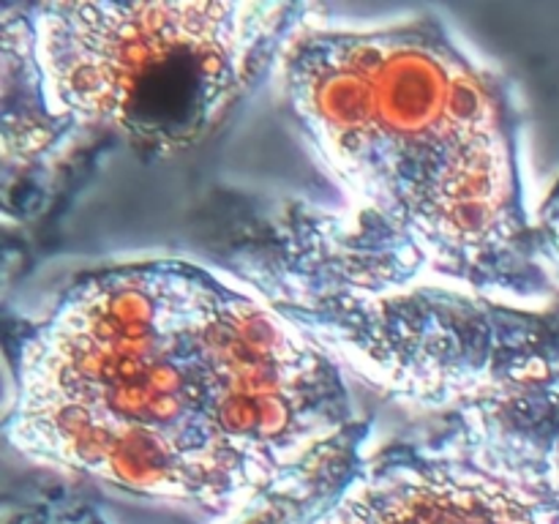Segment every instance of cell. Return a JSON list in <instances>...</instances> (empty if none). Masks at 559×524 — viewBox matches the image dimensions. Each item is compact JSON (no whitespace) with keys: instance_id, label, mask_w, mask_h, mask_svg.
I'll use <instances>...</instances> for the list:
<instances>
[{"instance_id":"cell-1","label":"cell","mask_w":559,"mask_h":524,"mask_svg":"<svg viewBox=\"0 0 559 524\" xmlns=\"http://www.w3.org/2000/svg\"><path fill=\"white\" fill-rule=\"evenodd\" d=\"M11 366V445L134 495L213 513L331 502L360 467L331 358L189 262L76 278L22 331Z\"/></svg>"},{"instance_id":"cell-2","label":"cell","mask_w":559,"mask_h":524,"mask_svg":"<svg viewBox=\"0 0 559 524\" xmlns=\"http://www.w3.org/2000/svg\"><path fill=\"white\" fill-rule=\"evenodd\" d=\"M282 82L347 196V243L371 289L437 276L491 298L549 295L524 205L513 91L440 16L371 31L304 25L282 55Z\"/></svg>"},{"instance_id":"cell-3","label":"cell","mask_w":559,"mask_h":524,"mask_svg":"<svg viewBox=\"0 0 559 524\" xmlns=\"http://www.w3.org/2000/svg\"><path fill=\"white\" fill-rule=\"evenodd\" d=\"M293 3H33L3 9V172L71 134L194 145L306 25Z\"/></svg>"},{"instance_id":"cell-4","label":"cell","mask_w":559,"mask_h":524,"mask_svg":"<svg viewBox=\"0 0 559 524\" xmlns=\"http://www.w3.org/2000/svg\"><path fill=\"white\" fill-rule=\"evenodd\" d=\"M309 524H559V451L533 415L467 409L360 464Z\"/></svg>"},{"instance_id":"cell-5","label":"cell","mask_w":559,"mask_h":524,"mask_svg":"<svg viewBox=\"0 0 559 524\" xmlns=\"http://www.w3.org/2000/svg\"><path fill=\"white\" fill-rule=\"evenodd\" d=\"M5 524H107L102 513L85 500L71 495H55L33 500L27 505L16 508Z\"/></svg>"},{"instance_id":"cell-6","label":"cell","mask_w":559,"mask_h":524,"mask_svg":"<svg viewBox=\"0 0 559 524\" xmlns=\"http://www.w3.org/2000/svg\"><path fill=\"white\" fill-rule=\"evenodd\" d=\"M538 238L546 262L559 271V180L538 211Z\"/></svg>"},{"instance_id":"cell-7","label":"cell","mask_w":559,"mask_h":524,"mask_svg":"<svg viewBox=\"0 0 559 524\" xmlns=\"http://www.w3.org/2000/svg\"><path fill=\"white\" fill-rule=\"evenodd\" d=\"M538 388L540 391L535 393V402H538V407L544 409V413L538 415V420L559 451V380L551 382V385L540 382Z\"/></svg>"}]
</instances>
